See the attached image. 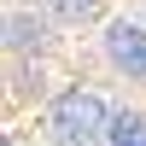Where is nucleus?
I'll use <instances>...</instances> for the list:
<instances>
[{
  "mask_svg": "<svg viewBox=\"0 0 146 146\" xmlns=\"http://www.w3.org/2000/svg\"><path fill=\"white\" fill-rule=\"evenodd\" d=\"M105 129H111L105 100H100V94H82V88L58 94L53 111H47V135H53V146H100Z\"/></svg>",
  "mask_w": 146,
  "mask_h": 146,
  "instance_id": "nucleus-1",
  "label": "nucleus"
},
{
  "mask_svg": "<svg viewBox=\"0 0 146 146\" xmlns=\"http://www.w3.org/2000/svg\"><path fill=\"white\" fill-rule=\"evenodd\" d=\"M47 12H58V18H94V6L100 0H41Z\"/></svg>",
  "mask_w": 146,
  "mask_h": 146,
  "instance_id": "nucleus-5",
  "label": "nucleus"
},
{
  "mask_svg": "<svg viewBox=\"0 0 146 146\" xmlns=\"http://www.w3.org/2000/svg\"><path fill=\"white\" fill-rule=\"evenodd\" d=\"M6 41H12V53H29V47H41V23L23 18V12H12L6 18Z\"/></svg>",
  "mask_w": 146,
  "mask_h": 146,
  "instance_id": "nucleus-4",
  "label": "nucleus"
},
{
  "mask_svg": "<svg viewBox=\"0 0 146 146\" xmlns=\"http://www.w3.org/2000/svg\"><path fill=\"white\" fill-rule=\"evenodd\" d=\"M105 58H111L129 82H146V29L129 23V18H117L111 29H105Z\"/></svg>",
  "mask_w": 146,
  "mask_h": 146,
  "instance_id": "nucleus-2",
  "label": "nucleus"
},
{
  "mask_svg": "<svg viewBox=\"0 0 146 146\" xmlns=\"http://www.w3.org/2000/svg\"><path fill=\"white\" fill-rule=\"evenodd\" d=\"M105 140L111 146H146V111H111Z\"/></svg>",
  "mask_w": 146,
  "mask_h": 146,
  "instance_id": "nucleus-3",
  "label": "nucleus"
}]
</instances>
